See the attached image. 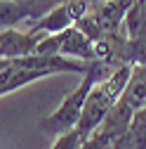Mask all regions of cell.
<instances>
[{
  "label": "cell",
  "instance_id": "cell-1",
  "mask_svg": "<svg viewBox=\"0 0 146 149\" xmlns=\"http://www.w3.org/2000/svg\"><path fill=\"white\" fill-rule=\"evenodd\" d=\"M108 62L104 59H97L94 66L90 69V73L83 76V83L66 95V100L61 102V107L57 111H52L50 116L40 118V130L47 135H64V133H71V130H76L80 125V118H83V111H85V104H87V97L90 92L94 90V85L104 83L111 73H108Z\"/></svg>",
  "mask_w": 146,
  "mask_h": 149
},
{
  "label": "cell",
  "instance_id": "cell-2",
  "mask_svg": "<svg viewBox=\"0 0 146 149\" xmlns=\"http://www.w3.org/2000/svg\"><path fill=\"white\" fill-rule=\"evenodd\" d=\"M35 54H50V57H68V59H83V62H97V45L78 29L71 26L61 33L47 36L40 40Z\"/></svg>",
  "mask_w": 146,
  "mask_h": 149
},
{
  "label": "cell",
  "instance_id": "cell-3",
  "mask_svg": "<svg viewBox=\"0 0 146 149\" xmlns=\"http://www.w3.org/2000/svg\"><path fill=\"white\" fill-rule=\"evenodd\" d=\"M61 3L64 0H3L0 3V26L3 31H7L14 29L21 19L33 26Z\"/></svg>",
  "mask_w": 146,
  "mask_h": 149
},
{
  "label": "cell",
  "instance_id": "cell-4",
  "mask_svg": "<svg viewBox=\"0 0 146 149\" xmlns=\"http://www.w3.org/2000/svg\"><path fill=\"white\" fill-rule=\"evenodd\" d=\"M43 38H47V36L33 33V31L7 29L0 36V57L3 59H21V57H28V54H35Z\"/></svg>",
  "mask_w": 146,
  "mask_h": 149
},
{
  "label": "cell",
  "instance_id": "cell-5",
  "mask_svg": "<svg viewBox=\"0 0 146 149\" xmlns=\"http://www.w3.org/2000/svg\"><path fill=\"white\" fill-rule=\"evenodd\" d=\"M83 142H85V140H83V133L76 128V130H71V133L59 135L50 149H80V144H83Z\"/></svg>",
  "mask_w": 146,
  "mask_h": 149
}]
</instances>
